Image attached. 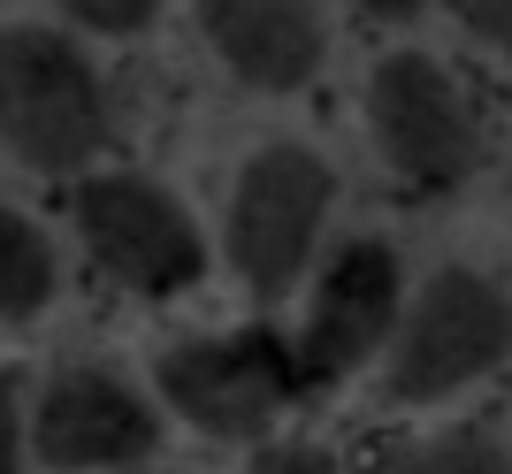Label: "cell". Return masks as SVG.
<instances>
[{
    "mask_svg": "<svg viewBox=\"0 0 512 474\" xmlns=\"http://www.w3.org/2000/svg\"><path fill=\"white\" fill-rule=\"evenodd\" d=\"M367 474H512V444L490 429H436V436H406Z\"/></svg>",
    "mask_w": 512,
    "mask_h": 474,
    "instance_id": "11",
    "label": "cell"
},
{
    "mask_svg": "<svg viewBox=\"0 0 512 474\" xmlns=\"http://www.w3.org/2000/svg\"><path fill=\"white\" fill-rule=\"evenodd\" d=\"M505 184H512V176H505Z\"/></svg>",
    "mask_w": 512,
    "mask_h": 474,
    "instance_id": "16",
    "label": "cell"
},
{
    "mask_svg": "<svg viewBox=\"0 0 512 474\" xmlns=\"http://www.w3.org/2000/svg\"><path fill=\"white\" fill-rule=\"evenodd\" d=\"M253 474H337V467H329V459H321L314 444H276V452L260 459Z\"/></svg>",
    "mask_w": 512,
    "mask_h": 474,
    "instance_id": "14",
    "label": "cell"
},
{
    "mask_svg": "<svg viewBox=\"0 0 512 474\" xmlns=\"http://www.w3.org/2000/svg\"><path fill=\"white\" fill-rule=\"evenodd\" d=\"M77 237L130 299H176L207 276V237L184 215V199L130 169L77 184Z\"/></svg>",
    "mask_w": 512,
    "mask_h": 474,
    "instance_id": "6",
    "label": "cell"
},
{
    "mask_svg": "<svg viewBox=\"0 0 512 474\" xmlns=\"http://www.w3.org/2000/svg\"><path fill=\"white\" fill-rule=\"evenodd\" d=\"M0 138L31 176H69L107 146V85L46 23H8L0 39Z\"/></svg>",
    "mask_w": 512,
    "mask_h": 474,
    "instance_id": "1",
    "label": "cell"
},
{
    "mask_svg": "<svg viewBox=\"0 0 512 474\" xmlns=\"http://www.w3.org/2000/svg\"><path fill=\"white\" fill-rule=\"evenodd\" d=\"M512 360V299L482 268H436L406 299V322L390 337V398L436 406Z\"/></svg>",
    "mask_w": 512,
    "mask_h": 474,
    "instance_id": "3",
    "label": "cell"
},
{
    "mask_svg": "<svg viewBox=\"0 0 512 474\" xmlns=\"http://www.w3.org/2000/svg\"><path fill=\"white\" fill-rule=\"evenodd\" d=\"M31 444H39V459L54 474H115V467L153 459L161 421H153V406L123 375H107V367H62L39 390Z\"/></svg>",
    "mask_w": 512,
    "mask_h": 474,
    "instance_id": "8",
    "label": "cell"
},
{
    "mask_svg": "<svg viewBox=\"0 0 512 474\" xmlns=\"http://www.w3.org/2000/svg\"><path fill=\"white\" fill-rule=\"evenodd\" d=\"M360 16H375V23H406V16H421L428 0H352Z\"/></svg>",
    "mask_w": 512,
    "mask_h": 474,
    "instance_id": "15",
    "label": "cell"
},
{
    "mask_svg": "<svg viewBox=\"0 0 512 474\" xmlns=\"http://www.w3.org/2000/svg\"><path fill=\"white\" fill-rule=\"evenodd\" d=\"M444 8L467 23L490 54H512V0H444Z\"/></svg>",
    "mask_w": 512,
    "mask_h": 474,
    "instance_id": "13",
    "label": "cell"
},
{
    "mask_svg": "<svg viewBox=\"0 0 512 474\" xmlns=\"http://www.w3.org/2000/svg\"><path fill=\"white\" fill-rule=\"evenodd\" d=\"M398 253H390L383 237H352L337 245V260L321 268L314 299H306V322H299V375L306 383H344V375H360L375 352L398 337Z\"/></svg>",
    "mask_w": 512,
    "mask_h": 474,
    "instance_id": "7",
    "label": "cell"
},
{
    "mask_svg": "<svg viewBox=\"0 0 512 474\" xmlns=\"http://www.w3.org/2000/svg\"><path fill=\"white\" fill-rule=\"evenodd\" d=\"M54 283H62V268H54L46 230L31 215H0V322L31 329L54 306Z\"/></svg>",
    "mask_w": 512,
    "mask_h": 474,
    "instance_id": "10",
    "label": "cell"
},
{
    "mask_svg": "<svg viewBox=\"0 0 512 474\" xmlns=\"http://www.w3.org/2000/svg\"><path fill=\"white\" fill-rule=\"evenodd\" d=\"M337 207V169L321 161L299 138H276L260 146L245 169H237L230 215H222V253H230L237 283L253 299H276L306 276V260L321 245V222Z\"/></svg>",
    "mask_w": 512,
    "mask_h": 474,
    "instance_id": "2",
    "label": "cell"
},
{
    "mask_svg": "<svg viewBox=\"0 0 512 474\" xmlns=\"http://www.w3.org/2000/svg\"><path fill=\"white\" fill-rule=\"evenodd\" d=\"M367 138L398 184L451 192V184H467L474 153H482V115H474V92L436 54L398 46L367 69Z\"/></svg>",
    "mask_w": 512,
    "mask_h": 474,
    "instance_id": "4",
    "label": "cell"
},
{
    "mask_svg": "<svg viewBox=\"0 0 512 474\" xmlns=\"http://www.w3.org/2000/svg\"><path fill=\"white\" fill-rule=\"evenodd\" d=\"M54 8H69V16L85 23V31H100V39H130V31H146V23L161 16V0H54Z\"/></svg>",
    "mask_w": 512,
    "mask_h": 474,
    "instance_id": "12",
    "label": "cell"
},
{
    "mask_svg": "<svg viewBox=\"0 0 512 474\" xmlns=\"http://www.w3.org/2000/svg\"><path fill=\"white\" fill-rule=\"evenodd\" d=\"M192 16L222 69L253 92H306L329 62L314 0H192Z\"/></svg>",
    "mask_w": 512,
    "mask_h": 474,
    "instance_id": "9",
    "label": "cell"
},
{
    "mask_svg": "<svg viewBox=\"0 0 512 474\" xmlns=\"http://www.w3.org/2000/svg\"><path fill=\"white\" fill-rule=\"evenodd\" d=\"M161 406L184 413V429L214 436V444H253L276 429V413L291 406L299 375V345H283L276 329H222V337H184L153 367Z\"/></svg>",
    "mask_w": 512,
    "mask_h": 474,
    "instance_id": "5",
    "label": "cell"
}]
</instances>
